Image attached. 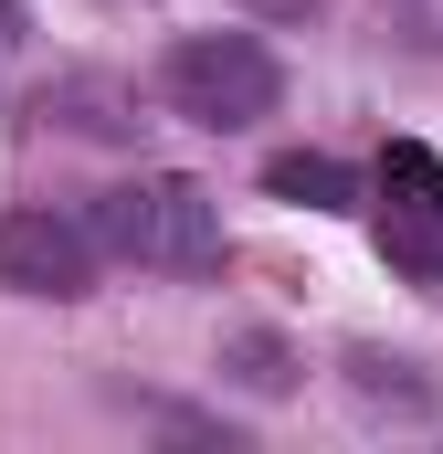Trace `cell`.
<instances>
[{"mask_svg":"<svg viewBox=\"0 0 443 454\" xmlns=\"http://www.w3.org/2000/svg\"><path fill=\"white\" fill-rule=\"evenodd\" d=\"M96 243H106L116 264H137V275H222V201L201 180H180V169H137V180H116L96 191Z\"/></svg>","mask_w":443,"mask_h":454,"instance_id":"1","label":"cell"},{"mask_svg":"<svg viewBox=\"0 0 443 454\" xmlns=\"http://www.w3.org/2000/svg\"><path fill=\"white\" fill-rule=\"evenodd\" d=\"M159 96H169V116H190V127H212V137H243V127L275 116L285 64H275L264 32H180L169 64H159Z\"/></svg>","mask_w":443,"mask_h":454,"instance_id":"2","label":"cell"},{"mask_svg":"<svg viewBox=\"0 0 443 454\" xmlns=\"http://www.w3.org/2000/svg\"><path fill=\"white\" fill-rule=\"evenodd\" d=\"M0 286L11 296H96V223H53V212H0Z\"/></svg>","mask_w":443,"mask_h":454,"instance_id":"3","label":"cell"},{"mask_svg":"<svg viewBox=\"0 0 443 454\" xmlns=\"http://www.w3.org/2000/svg\"><path fill=\"white\" fill-rule=\"evenodd\" d=\"M32 127H53V137H96V148H127L148 116H137V85H127V74H53V85L32 96Z\"/></svg>","mask_w":443,"mask_h":454,"instance_id":"4","label":"cell"},{"mask_svg":"<svg viewBox=\"0 0 443 454\" xmlns=\"http://www.w3.org/2000/svg\"><path fill=\"white\" fill-rule=\"evenodd\" d=\"M264 191H275V201H307V212H359V169L328 159V148H285V159H264Z\"/></svg>","mask_w":443,"mask_h":454,"instance_id":"5","label":"cell"},{"mask_svg":"<svg viewBox=\"0 0 443 454\" xmlns=\"http://www.w3.org/2000/svg\"><path fill=\"white\" fill-rule=\"evenodd\" d=\"M296 370H307V359L275 339V328H232V339H222V380H232V391H253V402L296 391Z\"/></svg>","mask_w":443,"mask_h":454,"instance_id":"6","label":"cell"},{"mask_svg":"<svg viewBox=\"0 0 443 454\" xmlns=\"http://www.w3.org/2000/svg\"><path fill=\"white\" fill-rule=\"evenodd\" d=\"M348 391L359 402H391V412H433V370L423 359H391V348H348Z\"/></svg>","mask_w":443,"mask_h":454,"instance_id":"7","label":"cell"},{"mask_svg":"<svg viewBox=\"0 0 443 454\" xmlns=\"http://www.w3.org/2000/svg\"><path fill=\"white\" fill-rule=\"evenodd\" d=\"M380 254H391L401 275L443 286V212L433 201H391V212H380Z\"/></svg>","mask_w":443,"mask_h":454,"instance_id":"8","label":"cell"},{"mask_svg":"<svg viewBox=\"0 0 443 454\" xmlns=\"http://www.w3.org/2000/svg\"><path fill=\"white\" fill-rule=\"evenodd\" d=\"M243 11H253V21H307L317 0H243Z\"/></svg>","mask_w":443,"mask_h":454,"instance_id":"9","label":"cell"}]
</instances>
